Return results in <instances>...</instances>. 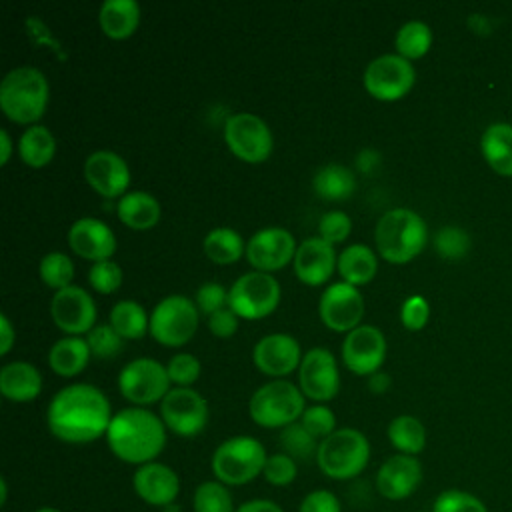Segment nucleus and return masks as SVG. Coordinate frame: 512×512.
I'll return each mask as SVG.
<instances>
[{
  "label": "nucleus",
  "instance_id": "obj_58",
  "mask_svg": "<svg viewBox=\"0 0 512 512\" xmlns=\"http://www.w3.org/2000/svg\"><path fill=\"white\" fill-rule=\"evenodd\" d=\"M6 502H8V482L2 476L0 478V506H6Z\"/></svg>",
  "mask_w": 512,
  "mask_h": 512
},
{
  "label": "nucleus",
  "instance_id": "obj_41",
  "mask_svg": "<svg viewBox=\"0 0 512 512\" xmlns=\"http://www.w3.org/2000/svg\"><path fill=\"white\" fill-rule=\"evenodd\" d=\"M432 512H488V508L478 496L460 488H448L434 498Z\"/></svg>",
  "mask_w": 512,
  "mask_h": 512
},
{
  "label": "nucleus",
  "instance_id": "obj_6",
  "mask_svg": "<svg viewBox=\"0 0 512 512\" xmlns=\"http://www.w3.org/2000/svg\"><path fill=\"white\" fill-rule=\"evenodd\" d=\"M266 458V448L258 438L240 434L220 442L210 464L218 482L226 486H242L262 474Z\"/></svg>",
  "mask_w": 512,
  "mask_h": 512
},
{
  "label": "nucleus",
  "instance_id": "obj_2",
  "mask_svg": "<svg viewBox=\"0 0 512 512\" xmlns=\"http://www.w3.org/2000/svg\"><path fill=\"white\" fill-rule=\"evenodd\" d=\"M166 430L162 418L152 410L128 406L112 416L104 438L118 460L142 466L160 456L166 446Z\"/></svg>",
  "mask_w": 512,
  "mask_h": 512
},
{
  "label": "nucleus",
  "instance_id": "obj_46",
  "mask_svg": "<svg viewBox=\"0 0 512 512\" xmlns=\"http://www.w3.org/2000/svg\"><path fill=\"white\" fill-rule=\"evenodd\" d=\"M200 368H202L200 360L190 352H178L166 364L170 382L176 386H184V388H190V384H194L198 380Z\"/></svg>",
  "mask_w": 512,
  "mask_h": 512
},
{
  "label": "nucleus",
  "instance_id": "obj_14",
  "mask_svg": "<svg viewBox=\"0 0 512 512\" xmlns=\"http://www.w3.org/2000/svg\"><path fill=\"white\" fill-rule=\"evenodd\" d=\"M298 386L302 394L316 404L332 400L340 390V370L336 356L324 346L306 350L298 366Z\"/></svg>",
  "mask_w": 512,
  "mask_h": 512
},
{
  "label": "nucleus",
  "instance_id": "obj_28",
  "mask_svg": "<svg viewBox=\"0 0 512 512\" xmlns=\"http://www.w3.org/2000/svg\"><path fill=\"white\" fill-rule=\"evenodd\" d=\"M98 22L108 38H128L138 28L140 4L136 0H104L98 12Z\"/></svg>",
  "mask_w": 512,
  "mask_h": 512
},
{
  "label": "nucleus",
  "instance_id": "obj_42",
  "mask_svg": "<svg viewBox=\"0 0 512 512\" xmlns=\"http://www.w3.org/2000/svg\"><path fill=\"white\" fill-rule=\"evenodd\" d=\"M262 476L268 484H272L276 488H284V486H290L296 480L298 464L292 456H288L284 452L268 454Z\"/></svg>",
  "mask_w": 512,
  "mask_h": 512
},
{
  "label": "nucleus",
  "instance_id": "obj_57",
  "mask_svg": "<svg viewBox=\"0 0 512 512\" xmlns=\"http://www.w3.org/2000/svg\"><path fill=\"white\" fill-rule=\"evenodd\" d=\"M0 148H2V154H0V164L4 166L8 160H10V154H12V140H10V134L6 128L0 130Z\"/></svg>",
  "mask_w": 512,
  "mask_h": 512
},
{
  "label": "nucleus",
  "instance_id": "obj_16",
  "mask_svg": "<svg viewBox=\"0 0 512 512\" xmlns=\"http://www.w3.org/2000/svg\"><path fill=\"white\" fill-rule=\"evenodd\" d=\"M50 314L60 330L72 336H80L88 334L96 326L98 310L88 290L70 284L54 292L50 300Z\"/></svg>",
  "mask_w": 512,
  "mask_h": 512
},
{
  "label": "nucleus",
  "instance_id": "obj_4",
  "mask_svg": "<svg viewBox=\"0 0 512 512\" xmlns=\"http://www.w3.org/2000/svg\"><path fill=\"white\" fill-rule=\"evenodd\" d=\"M50 84L36 66H16L0 82V108L20 124H34L46 110Z\"/></svg>",
  "mask_w": 512,
  "mask_h": 512
},
{
  "label": "nucleus",
  "instance_id": "obj_50",
  "mask_svg": "<svg viewBox=\"0 0 512 512\" xmlns=\"http://www.w3.org/2000/svg\"><path fill=\"white\" fill-rule=\"evenodd\" d=\"M298 512H342V504L334 492L318 488L300 500Z\"/></svg>",
  "mask_w": 512,
  "mask_h": 512
},
{
  "label": "nucleus",
  "instance_id": "obj_21",
  "mask_svg": "<svg viewBox=\"0 0 512 512\" xmlns=\"http://www.w3.org/2000/svg\"><path fill=\"white\" fill-rule=\"evenodd\" d=\"M300 342L286 332H272L262 336L252 348L256 368L268 376H286L302 362Z\"/></svg>",
  "mask_w": 512,
  "mask_h": 512
},
{
  "label": "nucleus",
  "instance_id": "obj_54",
  "mask_svg": "<svg viewBox=\"0 0 512 512\" xmlns=\"http://www.w3.org/2000/svg\"><path fill=\"white\" fill-rule=\"evenodd\" d=\"M0 330H2L0 332V354L4 356V354L10 352V348H12L14 340H16V332H14V328H12V324H10L6 314L0 316Z\"/></svg>",
  "mask_w": 512,
  "mask_h": 512
},
{
  "label": "nucleus",
  "instance_id": "obj_15",
  "mask_svg": "<svg viewBox=\"0 0 512 512\" xmlns=\"http://www.w3.org/2000/svg\"><path fill=\"white\" fill-rule=\"evenodd\" d=\"M318 314L328 328L336 332H350L360 326L364 316V296L356 286L344 280L332 282L320 294Z\"/></svg>",
  "mask_w": 512,
  "mask_h": 512
},
{
  "label": "nucleus",
  "instance_id": "obj_13",
  "mask_svg": "<svg viewBox=\"0 0 512 512\" xmlns=\"http://www.w3.org/2000/svg\"><path fill=\"white\" fill-rule=\"evenodd\" d=\"M208 402L194 388L174 386L160 402V418L178 436H198L208 424Z\"/></svg>",
  "mask_w": 512,
  "mask_h": 512
},
{
  "label": "nucleus",
  "instance_id": "obj_40",
  "mask_svg": "<svg viewBox=\"0 0 512 512\" xmlns=\"http://www.w3.org/2000/svg\"><path fill=\"white\" fill-rule=\"evenodd\" d=\"M40 278L46 286L54 290H62L70 286L74 278V264L70 256H66L60 250L44 254L40 260Z\"/></svg>",
  "mask_w": 512,
  "mask_h": 512
},
{
  "label": "nucleus",
  "instance_id": "obj_51",
  "mask_svg": "<svg viewBox=\"0 0 512 512\" xmlns=\"http://www.w3.org/2000/svg\"><path fill=\"white\" fill-rule=\"evenodd\" d=\"M238 320H240V316L232 308L226 306L208 316V328L218 338H230L238 330Z\"/></svg>",
  "mask_w": 512,
  "mask_h": 512
},
{
  "label": "nucleus",
  "instance_id": "obj_56",
  "mask_svg": "<svg viewBox=\"0 0 512 512\" xmlns=\"http://www.w3.org/2000/svg\"><path fill=\"white\" fill-rule=\"evenodd\" d=\"M468 26L476 32V34H490V22L482 16V14H472L468 18Z\"/></svg>",
  "mask_w": 512,
  "mask_h": 512
},
{
  "label": "nucleus",
  "instance_id": "obj_47",
  "mask_svg": "<svg viewBox=\"0 0 512 512\" xmlns=\"http://www.w3.org/2000/svg\"><path fill=\"white\" fill-rule=\"evenodd\" d=\"M352 232V218L342 210H328L318 220V236L330 244L344 242Z\"/></svg>",
  "mask_w": 512,
  "mask_h": 512
},
{
  "label": "nucleus",
  "instance_id": "obj_48",
  "mask_svg": "<svg viewBox=\"0 0 512 512\" xmlns=\"http://www.w3.org/2000/svg\"><path fill=\"white\" fill-rule=\"evenodd\" d=\"M194 302L202 314L210 316L228 306V290L220 282H204L198 286Z\"/></svg>",
  "mask_w": 512,
  "mask_h": 512
},
{
  "label": "nucleus",
  "instance_id": "obj_59",
  "mask_svg": "<svg viewBox=\"0 0 512 512\" xmlns=\"http://www.w3.org/2000/svg\"><path fill=\"white\" fill-rule=\"evenodd\" d=\"M32 512H62V510L56 508V506H40V508H36Z\"/></svg>",
  "mask_w": 512,
  "mask_h": 512
},
{
  "label": "nucleus",
  "instance_id": "obj_35",
  "mask_svg": "<svg viewBox=\"0 0 512 512\" xmlns=\"http://www.w3.org/2000/svg\"><path fill=\"white\" fill-rule=\"evenodd\" d=\"M108 324L126 340H138L150 330V316L146 314L144 306L136 300H118L110 314Z\"/></svg>",
  "mask_w": 512,
  "mask_h": 512
},
{
  "label": "nucleus",
  "instance_id": "obj_12",
  "mask_svg": "<svg viewBox=\"0 0 512 512\" xmlns=\"http://www.w3.org/2000/svg\"><path fill=\"white\" fill-rule=\"evenodd\" d=\"M224 140L240 160L250 164L264 162L274 148L270 126L252 112L230 114L224 122Z\"/></svg>",
  "mask_w": 512,
  "mask_h": 512
},
{
  "label": "nucleus",
  "instance_id": "obj_27",
  "mask_svg": "<svg viewBox=\"0 0 512 512\" xmlns=\"http://www.w3.org/2000/svg\"><path fill=\"white\" fill-rule=\"evenodd\" d=\"M116 214L120 222L128 228L148 230L158 224L162 216V206L154 194L144 190H130L118 200Z\"/></svg>",
  "mask_w": 512,
  "mask_h": 512
},
{
  "label": "nucleus",
  "instance_id": "obj_9",
  "mask_svg": "<svg viewBox=\"0 0 512 512\" xmlns=\"http://www.w3.org/2000/svg\"><path fill=\"white\" fill-rule=\"evenodd\" d=\"M198 306L188 296L170 294L150 314V334L164 346L186 344L198 328Z\"/></svg>",
  "mask_w": 512,
  "mask_h": 512
},
{
  "label": "nucleus",
  "instance_id": "obj_22",
  "mask_svg": "<svg viewBox=\"0 0 512 512\" xmlns=\"http://www.w3.org/2000/svg\"><path fill=\"white\" fill-rule=\"evenodd\" d=\"M84 176L104 198H122L130 184V168L126 160L112 150H96L88 154L84 160Z\"/></svg>",
  "mask_w": 512,
  "mask_h": 512
},
{
  "label": "nucleus",
  "instance_id": "obj_19",
  "mask_svg": "<svg viewBox=\"0 0 512 512\" xmlns=\"http://www.w3.org/2000/svg\"><path fill=\"white\" fill-rule=\"evenodd\" d=\"M132 488L142 502L162 510L176 502L180 494V478L172 466L152 460L136 466L132 474Z\"/></svg>",
  "mask_w": 512,
  "mask_h": 512
},
{
  "label": "nucleus",
  "instance_id": "obj_18",
  "mask_svg": "<svg viewBox=\"0 0 512 512\" xmlns=\"http://www.w3.org/2000/svg\"><path fill=\"white\" fill-rule=\"evenodd\" d=\"M296 240L288 228L266 226L254 232L246 242V258L260 272L284 268L296 254Z\"/></svg>",
  "mask_w": 512,
  "mask_h": 512
},
{
  "label": "nucleus",
  "instance_id": "obj_38",
  "mask_svg": "<svg viewBox=\"0 0 512 512\" xmlns=\"http://www.w3.org/2000/svg\"><path fill=\"white\" fill-rule=\"evenodd\" d=\"M280 446L284 454L292 456L298 462V460H310L312 456L316 458L320 442L298 420L280 430Z\"/></svg>",
  "mask_w": 512,
  "mask_h": 512
},
{
  "label": "nucleus",
  "instance_id": "obj_32",
  "mask_svg": "<svg viewBox=\"0 0 512 512\" xmlns=\"http://www.w3.org/2000/svg\"><path fill=\"white\" fill-rule=\"evenodd\" d=\"M56 152V140L48 126L32 124L28 126L18 140V154L24 164L32 168L46 166Z\"/></svg>",
  "mask_w": 512,
  "mask_h": 512
},
{
  "label": "nucleus",
  "instance_id": "obj_52",
  "mask_svg": "<svg viewBox=\"0 0 512 512\" xmlns=\"http://www.w3.org/2000/svg\"><path fill=\"white\" fill-rule=\"evenodd\" d=\"M236 512H284L282 506L270 498H252L242 502Z\"/></svg>",
  "mask_w": 512,
  "mask_h": 512
},
{
  "label": "nucleus",
  "instance_id": "obj_8",
  "mask_svg": "<svg viewBox=\"0 0 512 512\" xmlns=\"http://www.w3.org/2000/svg\"><path fill=\"white\" fill-rule=\"evenodd\" d=\"M280 296V284L270 272L252 270L238 276L228 288V308L240 318L258 320L276 310Z\"/></svg>",
  "mask_w": 512,
  "mask_h": 512
},
{
  "label": "nucleus",
  "instance_id": "obj_11",
  "mask_svg": "<svg viewBox=\"0 0 512 512\" xmlns=\"http://www.w3.org/2000/svg\"><path fill=\"white\" fill-rule=\"evenodd\" d=\"M416 82V70L400 54H380L370 60L362 74V84L376 100L392 102L410 92Z\"/></svg>",
  "mask_w": 512,
  "mask_h": 512
},
{
  "label": "nucleus",
  "instance_id": "obj_53",
  "mask_svg": "<svg viewBox=\"0 0 512 512\" xmlns=\"http://www.w3.org/2000/svg\"><path fill=\"white\" fill-rule=\"evenodd\" d=\"M380 160L382 158H380V154L374 148H364L356 156V168L360 172H364V174H370V172H374L380 166Z\"/></svg>",
  "mask_w": 512,
  "mask_h": 512
},
{
  "label": "nucleus",
  "instance_id": "obj_25",
  "mask_svg": "<svg viewBox=\"0 0 512 512\" xmlns=\"http://www.w3.org/2000/svg\"><path fill=\"white\" fill-rule=\"evenodd\" d=\"M42 390L40 370L26 362L14 360L0 368V392L12 402H30Z\"/></svg>",
  "mask_w": 512,
  "mask_h": 512
},
{
  "label": "nucleus",
  "instance_id": "obj_55",
  "mask_svg": "<svg viewBox=\"0 0 512 512\" xmlns=\"http://www.w3.org/2000/svg\"><path fill=\"white\" fill-rule=\"evenodd\" d=\"M390 384H392V378L384 370H376L368 376V390L374 394H384L390 388Z\"/></svg>",
  "mask_w": 512,
  "mask_h": 512
},
{
  "label": "nucleus",
  "instance_id": "obj_49",
  "mask_svg": "<svg viewBox=\"0 0 512 512\" xmlns=\"http://www.w3.org/2000/svg\"><path fill=\"white\" fill-rule=\"evenodd\" d=\"M430 318V304L424 296L414 294L400 308V322L408 330H422Z\"/></svg>",
  "mask_w": 512,
  "mask_h": 512
},
{
  "label": "nucleus",
  "instance_id": "obj_23",
  "mask_svg": "<svg viewBox=\"0 0 512 512\" xmlns=\"http://www.w3.org/2000/svg\"><path fill=\"white\" fill-rule=\"evenodd\" d=\"M294 272L308 286L324 284L338 264V254L334 244L320 236H308L302 240L294 254Z\"/></svg>",
  "mask_w": 512,
  "mask_h": 512
},
{
  "label": "nucleus",
  "instance_id": "obj_20",
  "mask_svg": "<svg viewBox=\"0 0 512 512\" xmlns=\"http://www.w3.org/2000/svg\"><path fill=\"white\" fill-rule=\"evenodd\" d=\"M422 482V464L416 456L394 454L386 458L374 478L376 490L386 500L398 502L412 496Z\"/></svg>",
  "mask_w": 512,
  "mask_h": 512
},
{
  "label": "nucleus",
  "instance_id": "obj_29",
  "mask_svg": "<svg viewBox=\"0 0 512 512\" xmlns=\"http://www.w3.org/2000/svg\"><path fill=\"white\" fill-rule=\"evenodd\" d=\"M336 268L344 282H348L352 286H360L374 278V274L378 270V258H376V252L368 244L354 242L338 254Z\"/></svg>",
  "mask_w": 512,
  "mask_h": 512
},
{
  "label": "nucleus",
  "instance_id": "obj_60",
  "mask_svg": "<svg viewBox=\"0 0 512 512\" xmlns=\"http://www.w3.org/2000/svg\"><path fill=\"white\" fill-rule=\"evenodd\" d=\"M162 512H182V508L174 502V504H168V506H164L162 508Z\"/></svg>",
  "mask_w": 512,
  "mask_h": 512
},
{
  "label": "nucleus",
  "instance_id": "obj_1",
  "mask_svg": "<svg viewBox=\"0 0 512 512\" xmlns=\"http://www.w3.org/2000/svg\"><path fill=\"white\" fill-rule=\"evenodd\" d=\"M106 394L94 384L76 382L60 388L46 410L50 432L66 444H88L102 436L112 420Z\"/></svg>",
  "mask_w": 512,
  "mask_h": 512
},
{
  "label": "nucleus",
  "instance_id": "obj_26",
  "mask_svg": "<svg viewBox=\"0 0 512 512\" xmlns=\"http://www.w3.org/2000/svg\"><path fill=\"white\" fill-rule=\"evenodd\" d=\"M480 152L486 164L504 178H512V124L494 122L480 136Z\"/></svg>",
  "mask_w": 512,
  "mask_h": 512
},
{
  "label": "nucleus",
  "instance_id": "obj_5",
  "mask_svg": "<svg viewBox=\"0 0 512 512\" xmlns=\"http://www.w3.org/2000/svg\"><path fill=\"white\" fill-rule=\"evenodd\" d=\"M370 460V442L358 428H336L316 452V464L332 480H352Z\"/></svg>",
  "mask_w": 512,
  "mask_h": 512
},
{
  "label": "nucleus",
  "instance_id": "obj_33",
  "mask_svg": "<svg viewBox=\"0 0 512 512\" xmlns=\"http://www.w3.org/2000/svg\"><path fill=\"white\" fill-rule=\"evenodd\" d=\"M388 440L398 450V454L416 456L426 446V428L424 424L412 414L394 416L388 424Z\"/></svg>",
  "mask_w": 512,
  "mask_h": 512
},
{
  "label": "nucleus",
  "instance_id": "obj_37",
  "mask_svg": "<svg viewBox=\"0 0 512 512\" xmlns=\"http://www.w3.org/2000/svg\"><path fill=\"white\" fill-rule=\"evenodd\" d=\"M194 512H236L230 488L222 482L204 480L192 494Z\"/></svg>",
  "mask_w": 512,
  "mask_h": 512
},
{
  "label": "nucleus",
  "instance_id": "obj_43",
  "mask_svg": "<svg viewBox=\"0 0 512 512\" xmlns=\"http://www.w3.org/2000/svg\"><path fill=\"white\" fill-rule=\"evenodd\" d=\"M86 342L96 358H112L122 350L124 338L110 324H96L86 334Z\"/></svg>",
  "mask_w": 512,
  "mask_h": 512
},
{
  "label": "nucleus",
  "instance_id": "obj_45",
  "mask_svg": "<svg viewBox=\"0 0 512 512\" xmlns=\"http://www.w3.org/2000/svg\"><path fill=\"white\" fill-rule=\"evenodd\" d=\"M122 268L110 258V260H100L94 262L88 270V282L90 286L100 292V294H112L120 288L122 284Z\"/></svg>",
  "mask_w": 512,
  "mask_h": 512
},
{
  "label": "nucleus",
  "instance_id": "obj_31",
  "mask_svg": "<svg viewBox=\"0 0 512 512\" xmlns=\"http://www.w3.org/2000/svg\"><path fill=\"white\" fill-rule=\"evenodd\" d=\"M312 188L324 200H346L356 190V176L348 166L330 162L316 170Z\"/></svg>",
  "mask_w": 512,
  "mask_h": 512
},
{
  "label": "nucleus",
  "instance_id": "obj_30",
  "mask_svg": "<svg viewBox=\"0 0 512 512\" xmlns=\"http://www.w3.org/2000/svg\"><path fill=\"white\" fill-rule=\"evenodd\" d=\"M90 356L92 352L86 338L64 336L48 350V364L60 376H76L86 368Z\"/></svg>",
  "mask_w": 512,
  "mask_h": 512
},
{
  "label": "nucleus",
  "instance_id": "obj_3",
  "mask_svg": "<svg viewBox=\"0 0 512 512\" xmlns=\"http://www.w3.org/2000/svg\"><path fill=\"white\" fill-rule=\"evenodd\" d=\"M374 240L384 260L406 264L424 250L428 226L424 218L410 208H390L378 218Z\"/></svg>",
  "mask_w": 512,
  "mask_h": 512
},
{
  "label": "nucleus",
  "instance_id": "obj_7",
  "mask_svg": "<svg viewBox=\"0 0 512 512\" xmlns=\"http://www.w3.org/2000/svg\"><path fill=\"white\" fill-rule=\"evenodd\" d=\"M300 386L276 378L254 390L248 402L250 418L262 428H286L300 420L306 410Z\"/></svg>",
  "mask_w": 512,
  "mask_h": 512
},
{
  "label": "nucleus",
  "instance_id": "obj_10",
  "mask_svg": "<svg viewBox=\"0 0 512 512\" xmlns=\"http://www.w3.org/2000/svg\"><path fill=\"white\" fill-rule=\"evenodd\" d=\"M170 384L166 366L154 358H134L124 364L118 374V388L122 396L142 408L162 402V398L172 390Z\"/></svg>",
  "mask_w": 512,
  "mask_h": 512
},
{
  "label": "nucleus",
  "instance_id": "obj_39",
  "mask_svg": "<svg viewBox=\"0 0 512 512\" xmlns=\"http://www.w3.org/2000/svg\"><path fill=\"white\" fill-rule=\"evenodd\" d=\"M432 244L440 258L454 262V260H462L470 252L472 240L464 228L456 224H446L434 234Z\"/></svg>",
  "mask_w": 512,
  "mask_h": 512
},
{
  "label": "nucleus",
  "instance_id": "obj_44",
  "mask_svg": "<svg viewBox=\"0 0 512 512\" xmlns=\"http://www.w3.org/2000/svg\"><path fill=\"white\" fill-rule=\"evenodd\" d=\"M300 424L318 442H322L336 430V416H334L332 408H328L326 404H312V406H306L304 414L300 416Z\"/></svg>",
  "mask_w": 512,
  "mask_h": 512
},
{
  "label": "nucleus",
  "instance_id": "obj_17",
  "mask_svg": "<svg viewBox=\"0 0 512 512\" xmlns=\"http://www.w3.org/2000/svg\"><path fill=\"white\" fill-rule=\"evenodd\" d=\"M342 360L346 368L360 376L380 370L386 360V336L378 326L360 324L346 332L342 342Z\"/></svg>",
  "mask_w": 512,
  "mask_h": 512
},
{
  "label": "nucleus",
  "instance_id": "obj_24",
  "mask_svg": "<svg viewBox=\"0 0 512 512\" xmlns=\"http://www.w3.org/2000/svg\"><path fill=\"white\" fill-rule=\"evenodd\" d=\"M68 244L78 256L86 260H110V256L116 252V234L106 222L84 216L70 226Z\"/></svg>",
  "mask_w": 512,
  "mask_h": 512
},
{
  "label": "nucleus",
  "instance_id": "obj_36",
  "mask_svg": "<svg viewBox=\"0 0 512 512\" xmlns=\"http://www.w3.org/2000/svg\"><path fill=\"white\" fill-rule=\"evenodd\" d=\"M394 46L396 54L404 56L406 60L422 58L432 46V30L422 20H408L398 28Z\"/></svg>",
  "mask_w": 512,
  "mask_h": 512
},
{
  "label": "nucleus",
  "instance_id": "obj_34",
  "mask_svg": "<svg viewBox=\"0 0 512 512\" xmlns=\"http://www.w3.org/2000/svg\"><path fill=\"white\" fill-rule=\"evenodd\" d=\"M204 254L216 264H232L246 252V242L230 226L212 228L202 240Z\"/></svg>",
  "mask_w": 512,
  "mask_h": 512
}]
</instances>
